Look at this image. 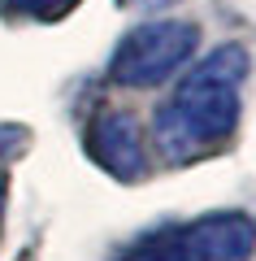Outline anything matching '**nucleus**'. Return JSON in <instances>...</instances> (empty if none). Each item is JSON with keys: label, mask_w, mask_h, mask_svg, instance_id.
I'll use <instances>...</instances> for the list:
<instances>
[{"label": "nucleus", "mask_w": 256, "mask_h": 261, "mask_svg": "<svg viewBox=\"0 0 256 261\" xmlns=\"http://www.w3.org/2000/svg\"><path fill=\"white\" fill-rule=\"evenodd\" d=\"M87 152L100 170L118 178H139L144 174V130L130 113H96L87 126Z\"/></svg>", "instance_id": "obj_4"}, {"label": "nucleus", "mask_w": 256, "mask_h": 261, "mask_svg": "<svg viewBox=\"0 0 256 261\" xmlns=\"http://www.w3.org/2000/svg\"><path fill=\"white\" fill-rule=\"evenodd\" d=\"M22 144H26V130H22V126H5V122H0V157H5V152H18Z\"/></svg>", "instance_id": "obj_6"}, {"label": "nucleus", "mask_w": 256, "mask_h": 261, "mask_svg": "<svg viewBox=\"0 0 256 261\" xmlns=\"http://www.w3.org/2000/svg\"><path fill=\"white\" fill-rule=\"evenodd\" d=\"M0 209H5V174H0Z\"/></svg>", "instance_id": "obj_8"}, {"label": "nucleus", "mask_w": 256, "mask_h": 261, "mask_svg": "<svg viewBox=\"0 0 256 261\" xmlns=\"http://www.w3.org/2000/svg\"><path fill=\"white\" fill-rule=\"evenodd\" d=\"M247 53L239 44H221L178 83V92L156 109L152 140L169 161H191L221 144L239 122V87H243Z\"/></svg>", "instance_id": "obj_1"}, {"label": "nucleus", "mask_w": 256, "mask_h": 261, "mask_svg": "<svg viewBox=\"0 0 256 261\" xmlns=\"http://www.w3.org/2000/svg\"><path fill=\"white\" fill-rule=\"evenodd\" d=\"M126 5H135V9H165V5H174V0H126Z\"/></svg>", "instance_id": "obj_7"}, {"label": "nucleus", "mask_w": 256, "mask_h": 261, "mask_svg": "<svg viewBox=\"0 0 256 261\" xmlns=\"http://www.w3.org/2000/svg\"><path fill=\"white\" fill-rule=\"evenodd\" d=\"M78 0H9V9L26 13V18H44V22H56L74 9Z\"/></svg>", "instance_id": "obj_5"}, {"label": "nucleus", "mask_w": 256, "mask_h": 261, "mask_svg": "<svg viewBox=\"0 0 256 261\" xmlns=\"http://www.w3.org/2000/svg\"><path fill=\"white\" fill-rule=\"evenodd\" d=\"M195 44H200L195 22H178V18L144 22L130 35H122L118 53L109 61V79L122 87H156L191 61Z\"/></svg>", "instance_id": "obj_2"}, {"label": "nucleus", "mask_w": 256, "mask_h": 261, "mask_svg": "<svg viewBox=\"0 0 256 261\" xmlns=\"http://www.w3.org/2000/svg\"><path fill=\"white\" fill-rule=\"evenodd\" d=\"M183 261H247L256 248V222L247 214H209L174 231Z\"/></svg>", "instance_id": "obj_3"}]
</instances>
